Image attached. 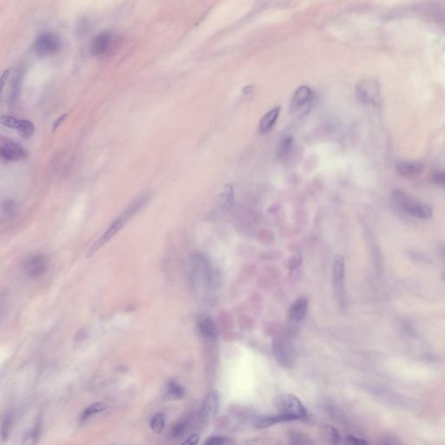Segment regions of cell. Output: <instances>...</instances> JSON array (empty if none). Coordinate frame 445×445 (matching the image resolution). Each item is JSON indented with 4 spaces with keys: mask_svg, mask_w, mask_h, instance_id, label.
I'll list each match as a JSON object with an SVG mask.
<instances>
[{
    "mask_svg": "<svg viewBox=\"0 0 445 445\" xmlns=\"http://www.w3.org/2000/svg\"><path fill=\"white\" fill-rule=\"evenodd\" d=\"M313 98L314 93L311 89L306 85L300 86L292 97L291 102V111L298 112L301 111L303 109L308 108L313 101Z\"/></svg>",
    "mask_w": 445,
    "mask_h": 445,
    "instance_id": "30bf717a",
    "label": "cell"
},
{
    "mask_svg": "<svg viewBox=\"0 0 445 445\" xmlns=\"http://www.w3.org/2000/svg\"><path fill=\"white\" fill-rule=\"evenodd\" d=\"M232 444H233V442L230 440L228 438L219 437V436L210 437L205 442V445H232Z\"/></svg>",
    "mask_w": 445,
    "mask_h": 445,
    "instance_id": "4316f807",
    "label": "cell"
},
{
    "mask_svg": "<svg viewBox=\"0 0 445 445\" xmlns=\"http://www.w3.org/2000/svg\"><path fill=\"white\" fill-rule=\"evenodd\" d=\"M41 433H42V421L37 419L34 426L32 427L25 435L23 445H36L40 438Z\"/></svg>",
    "mask_w": 445,
    "mask_h": 445,
    "instance_id": "ffe728a7",
    "label": "cell"
},
{
    "mask_svg": "<svg viewBox=\"0 0 445 445\" xmlns=\"http://www.w3.org/2000/svg\"><path fill=\"white\" fill-rule=\"evenodd\" d=\"M292 146H293L292 137L286 136L283 137L280 141L279 145L277 148V157L279 158H285L288 154H290Z\"/></svg>",
    "mask_w": 445,
    "mask_h": 445,
    "instance_id": "cb8c5ba5",
    "label": "cell"
},
{
    "mask_svg": "<svg viewBox=\"0 0 445 445\" xmlns=\"http://www.w3.org/2000/svg\"><path fill=\"white\" fill-rule=\"evenodd\" d=\"M115 37L110 33L100 34L92 44V52L95 56L106 55L114 48Z\"/></svg>",
    "mask_w": 445,
    "mask_h": 445,
    "instance_id": "7c38bea8",
    "label": "cell"
},
{
    "mask_svg": "<svg viewBox=\"0 0 445 445\" xmlns=\"http://www.w3.org/2000/svg\"><path fill=\"white\" fill-rule=\"evenodd\" d=\"M198 327L200 334L206 339L215 340L217 338V329L213 319L209 316L199 318Z\"/></svg>",
    "mask_w": 445,
    "mask_h": 445,
    "instance_id": "2e32d148",
    "label": "cell"
},
{
    "mask_svg": "<svg viewBox=\"0 0 445 445\" xmlns=\"http://www.w3.org/2000/svg\"><path fill=\"white\" fill-rule=\"evenodd\" d=\"M150 428L156 434L162 433L166 428V417L163 413H156L150 420Z\"/></svg>",
    "mask_w": 445,
    "mask_h": 445,
    "instance_id": "603a6c76",
    "label": "cell"
},
{
    "mask_svg": "<svg viewBox=\"0 0 445 445\" xmlns=\"http://www.w3.org/2000/svg\"><path fill=\"white\" fill-rule=\"evenodd\" d=\"M345 442L349 445H368V442L365 441L362 438H356L354 436H347L345 438Z\"/></svg>",
    "mask_w": 445,
    "mask_h": 445,
    "instance_id": "83f0119b",
    "label": "cell"
},
{
    "mask_svg": "<svg viewBox=\"0 0 445 445\" xmlns=\"http://www.w3.org/2000/svg\"><path fill=\"white\" fill-rule=\"evenodd\" d=\"M1 157L6 161H19L26 157V150L17 142L6 140L0 146Z\"/></svg>",
    "mask_w": 445,
    "mask_h": 445,
    "instance_id": "8fae6325",
    "label": "cell"
},
{
    "mask_svg": "<svg viewBox=\"0 0 445 445\" xmlns=\"http://www.w3.org/2000/svg\"><path fill=\"white\" fill-rule=\"evenodd\" d=\"M273 405L281 414L294 420H304L308 417L306 406L300 399L291 394H280L273 399Z\"/></svg>",
    "mask_w": 445,
    "mask_h": 445,
    "instance_id": "3957f363",
    "label": "cell"
},
{
    "mask_svg": "<svg viewBox=\"0 0 445 445\" xmlns=\"http://www.w3.org/2000/svg\"><path fill=\"white\" fill-rule=\"evenodd\" d=\"M279 107L273 108V110L267 112L259 122V126H258L259 133L261 134L270 133L273 130L274 125H276V120L279 116Z\"/></svg>",
    "mask_w": 445,
    "mask_h": 445,
    "instance_id": "e0dca14e",
    "label": "cell"
},
{
    "mask_svg": "<svg viewBox=\"0 0 445 445\" xmlns=\"http://www.w3.org/2000/svg\"><path fill=\"white\" fill-rule=\"evenodd\" d=\"M13 424H14L13 416L11 415V413H8V414H6V415L4 416V418L2 420V427H1V438H2V442L6 441L8 438H9V436L11 434V430H12Z\"/></svg>",
    "mask_w": 445,
    "mask_h": 445,
    "instance_id": "d4e9b609",
    "label": "cell"
},
{
    "mask_svg": "<svg viewBox=\"0 0 445 445\" xmlns=\"http://www.w3.org/2000/svg\"><path fill=\"white\" fill-rule=\"evenodd\" d=\"M15 130L18 131L19 135L25 139H28L33 136L35 132V126L32 122L26 119H19Z\"/></svg>",
    "mask_w": 445,
    "mask_h": 445,
    "instance_id": "7402d4cb",
    "label": "cell"
},
{
    "mask_svg": "<svg viewBox=\"0 0 445 445\" xmlns=\"http://www.w3.org/2000/svg\"><path fill=\"white\" fill-rule=\"evenodd\" d=\"M333 284L336 298L340 308L344 309L347 306L345 290V262L342 255H337L333 260Z\"/></svg>",
    "mask_w": 445,
    "mask_h": 445,
    "instance_id": "5b68a950",
    "label": "cell"
},
{
    "mask_svg": "<svg viewBox=\"0 0 445 445\" xmlns=\"http://www.w3.org/2000/svg\"><path fill=\"white\" fill-rule=\"evenodd\" d=\"M67 117V113L66 114L62 115V116H60L55 122H54V124H53V131H56V130L59 128L60 125H62L63 122L65 121V119Z\"/></svg>",
    "mask_w": 445,
    "mask_h": 445,
    "instance_id": "1f68e13d",
    "label": "cell"
},
{
    "mask_svg": "<svg viewBox=\"0 0 445 445\" xmlns=\"http://www.w3.org/2000/svg\"><path fill=\"white\" fill-rule=\"evenodd\" d=\"M253 91V87L251 86V85H249V86H245L244 89L243 90V93H250V92Z\"/></svg>",
    "mask_w": 445,
    "mask_h": 445,
    "instance_id": "d6a6232c",
    "label": "cell"
},
{
    "mask_svg": "<svg viewBox=\"0 0 445 445\" xmlns=\"http://www.w3.org/2000/svg\"><path fill=\"white\" fill-rule=\"evenodd\" d=\"M433 178H434V181L436 183L445 185V171H442V172L436 173Z\"/></svg>",
    "mask_w": 445,
    "mask_h": 445,
    "instance_id": "4dcf8cb0",
    "label": "cell"
},
{
    "mask_svg": "<svg viewBox=\"0 0 445 445\" xmlns=\"http://www.w3.org/2000/svg\"><path fill=\"white\" fill-rule=\"evenodd\" d=\"M151 199V194L144 193L143 195L137 198L133 202L131 203L127 208L124 210L119 216L115 219L106 231L103 232V235L97 240L93 245L89 249L86 253V258H91L94 254L96 253L100 248L105 245L111 239H113L115 236L120 232L123 227L125 226L135 215L138 213L140 210L144 208L145 205H147L149 200Z\"/></svg>",
    "mask_w": 445,
    "mask_h": 445,
    "instance_id": "6da1fadb",
    "label": "cell"
},
{
    "mask_svg": "<svg viewBox=\"0 0 445 445\" xmlns=\"http://www.w3.org/2000/svg\"><path fill=\"white\" fill-rule=\"evenodd\" d=\"M191 424H192L191 418H185L178 421L171 427L170 431V437L172 439L182 438L189 431Z\"/></svg>",
    "mask_w": 445,
    "mask_h": 445,
    "instance_id": "44dd1931",
    "label": "cell"
},
{
    "mask_svg": "<svg viewBox=\"0 0 445 445\" xmlns=\"http://www.w3.org/2000/svg\"><path fill=\"white\" fill-rule=\"evenodd\" d=\"M444 279H445V272L444 273Z\"/></svg>",
    "mask_w": 445,
    "mask_h": 445,
    "instance_id": "836d02e7",
    "label": "cell"
},
{
    "mask_svg": "<svg viewBox=\"0 0 445 445\" xmlns=\"http://www.w3.org/2000/svg\"><path fill=\"white\" fill-rule=\"evenodd\" d=\"M106 409L107 405L105 403H103V402L94 403L92 405H89L87 408L84 410V411L82 412L81 416L79 417V421H80V423H85L87 420L92 418V416L102 413Z\"/></svg>",
    "mask_w": 445,
    "mask_h": 445,
    "instance_id": "d6986e66",
    "label": "cell"
},
{
    "mask_svg": "<svg viewBox=\"0 0 445 445\" xmlns=\"http://www.w3.org/2000/svg\"><path fill=\"white\" fill-rule=\"evenodd\" d=\"M355 92L357 99L362 103L374 108L381 106V89L378 82L374 78H364L359 80L355 87Z\"/></svg>",
    "mask_w": 445,
    "mask_h": 445,
    "instance_id": "277c9868",
    "label": "cell"
},
{
    "mask_svg": "<svg viewBox=\"0 0 445 445\" xmlns=\"http://www.w3.org/2000/svg\"><path fill=\"white\" fill-rule=\"evenodd\" d=\"M322 433L324 438L331 444H339L341 442V435L339 434V431L331 425H325L323 427Z\"/></svg>",
    "mask_w": 445,
    "mask_h": 445,
    "instance_id": "484cf974",
    "label": "cell"
},
{
    "mask_svg": "<svg viewBox=\"0 0 445 445\" xmlns=\"http://www.w3.org/2000/svg\"><path fill=\"white\" fill-rule=\"evenodd\" d=\"M3 211H4V213L7 214V216L14 215L15 212L17 211V207L13 202H6V204L4 205Z\"/></svg>",
    "mask_w": 445,
    "mask_h": 445,
    "instance_id": "f1b7e54d",
    "label": "cell"
},
{
    "mask_svg": "<svg viewBox=\"0 0 445 445\" xmlns=\"http://www.w3.org/2000/svg\"><path fill=\"white\" fill-rule=\"evenodd\" d=\"M273 356L280 366L290 369L294 365V348L288 339L284 338H276L274 339L273 342Z\"/></svg>",
    "mask_w": 445,
    "mask_h": 445,
    "instance_id": "8992f818",
    "label": "cell"
},
{
    "mask_svg": "<svg viewBox=\"0 0 445 445\" xmlns=\"http://www.w3.org/2000/svg\"><path fill=\"white\" fill-rule=\"evenodd\" d=\"M288 421H293V419L290 416H285L283 414L278 413L276 415H268V416H259L258 419L256 420V427H258L259 429H264L267 427L272 426L273 424L276 423H282V422H288Z\"/></svg>",
    "mask_w": 445,
    "mask_h": 445,
    "instance_id": "ac0fdd59",
    "label": "cell"
},
{
    "mask_svg": "<svg viewBox=\"0 0 445 445\" xmlns=\"http://www.w3.org/2000/svg\"><path fill=\"white\" fill-rule=\"evenodd\" d=\"M34 48L39 55H52L61 48V41L55 34H44L36 40Z\"/></svg>",
    "mask_w": 445,
    "mask_h": 445,
    "instance_id": "9c48e42d",
    "label": "cell"
},
{
    "mask_svg": "<svg viewBox=\"0 0 445 445\" xmlns=\"http://www.w3.org/2000/svg\"><path fill=\"white\" fill-rule=\"evenodd\" d=\"M423 167L422 164L411 161H401L396 165L397 172L405 178H416L423 173Z\"/></svg>",
    "mask_w": 445,
    "mask_h": 445,
    "instance_id": "4fadbf2b",
    "label": "cell"
},
{
    "mask_svg": "<svg viewBox=\"0 0 445 445\" xmlns=\"http://www.w3.org/2000/svg\"><path fill=\"white\" fill-rule=\"evenodd\" d=\"M185 394L186 391L184 387L176 381L171 380L166 383L165 393L163 395V400L166 402L177 401L183 399L185 397Z\"/></svg>",
    "mask_w": 445,
    "mask_h": 445,
    "instance_id": "9a60e30c",
    "label": "cell"
},
{
    "mask_svg": "<svg viewBox=\"0 0 445 445\" xmlns=\"http://www.w3.org/2000/svg\"><path fill=\"white\" fill-rule=\"evenodd\" d=\"M49 258L44 254H35L26 259L24 264V271L31 278H39L47 273L49 269Z\"/></svg>",
    "mask_w": 445,
    "mask_h": 445,
    "instance_id": "ba28073f",
    "label": "cell"
},
{
    "mask_svg": "<svg viewBox=\"0 0 445 445\" xmlns=\"http://www.w3.org/2000/svg\"><path fill=\"white\" fill-rule=\"evenodd\" d=\"M394 205L412 217L420 219H430L433 215L432 208L425 203L413 199L407 192L401 189H396L392 192Z\"/></svg>",
    "mask_w": 445,
    "mask_h": 445,
    "instance_id": "7a4b0ae2",
    "label": "cell"
},
{
    "mask_svg": "<svg viewBox=\"0 0 445 445\" xmlns=\"http://www.w3.org/2000/svg\"><path fill=\"white\" fill-rule=\"evenodd\" d=\"M220 407V396L214 390L206 396L198 413V419L201 423H207L217 417Z\"/></svg>",
    "mask_w": 445,
    "mask_h": 445,
    "instance_id": "52a82bcc",
    "label": "cell"
},
{
    "mask_svg": "<svg viewBox=\"0 0 445 445\" xmlns=\"http://www.w3.org/2000/svg\"><path fill=\"white\" fill-rule=\"evenodd\" d=\"M199 436L197 434H193L190 436L185 441L182 443V445H195L199 443Z\"/></svg>",
    "mask_w": 445,
    "mask_h": 445,
    "instance_id": "f546056e",
    "label": "cell"
},
{
    "mask_svg": "<svg viewBox=\"0 0 445 445\" xmlns=\"http://www.w3.org/2000/svg\"><path fill=\"white\" fill-rule=\"evenodd\" d=\"M308 308V300L301 298L295 301L289 309V321L291 324L298 325L306 316Z\"/></svg>",
    "mask_w": 445,
    "mask_h": 445,
    "instance_id": "5bb4252c",
    "label": "cell"
}]
</instances>
